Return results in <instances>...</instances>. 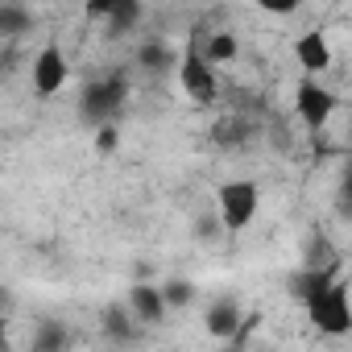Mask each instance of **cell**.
<instances>
[{"label":"cell","instance_id":"1","mask_svg":"<svg viewBox=\"0 0 352 352\" xmlns=\"http://www.w3.org/2000/svg\"><path fill=\"white\" fill-rule=\"evenodd\" d=\"M124 100H129V75H124V71L100 75V79H91V83L79 91V116H83L91 129H104V124H112V116L124 108Z\"/></svg>","mask_w":352,"mask_h":352},{"label":"cell","instance_id":"2","mask_svg":"<svg viewBox=\"0 0 352 352\" xmlns=\"http://www.w3.org/2000/svg\"><path fill=\"white\" fill-rule=\"evenodd\" d=\"M257 199H261V191H257V183H253V179L220 183V191H216L220 228H224V232H241V228H249V224H253V216H257Z\"/></svg>","mask_w":352,"mask_h":352},{"label":"cell","instance_id":"3","mask_svg":"<svg viewBox=\"0 0 352 352\" xmlns=\"http://www.w3.org/2000/svg\"><path fill=\"white\" fill-rule=\"evenodd\" d=\"M302 311L315 323V331H323V336H348L352 331V298H348L344 282H336L323 294H315Z\"/></svg>","mask_w":352,"mask_h":352},{"label":"cell","instance_id":"4","mask_svg":"<svg viewBox=\"0 0 352 352\" xmlns=\"http://www.w3.org/2000/svg\"><path fill=\"white\" fill-rule=\"evenodd\" d=\"M179 83H183V91H187V100H191V104H199V108L216 104V91H220V83H216V67L199 54V38H195V34H191L187 50H183Z\"/></svg>","mask_w":352,"mask_h":352},{"label":"cell","instance_id":"5","mask_svg":"<svg viewBox=\"0 0 352 352\" xmlns=\"http://www.w3.org/2000/svg\"><path fill=\"white\" fill-rule=\"evenodd\" d=\"M67 75H71V67H67L63 46H58V42H46V46L34 54V91H38L42 100H50V96H58V91L67 87Z\"/></svg>","mask_w":352,"mask_h":352},{"label":"cell","instance_id":"6","mask_svg":"<svg viewBox=\"0 0 352 352\" xmlns=\"http://www.w3.org/2000/svg\"><path fill=\"white\" fill-rule=\"evenodd\" d=\"M294 112H298V120H302L311 133H319V129L331 120V112H336V96H331L323 83H315V79H302L298 91H294Z\"/></svg>","mask_w":352,"mask_h":352},{"label":"cell","instance_id":"7","mask_svg":"<svg viewBox=\"0 0 352 352\" xmlns=\"http://www.w3.org/2000/svg\"><path fill=\"white\" fill-rule=\"evenodd\" d=\"M340 282V274H336V261L331 265H298L290 278H286V290H290V298L294 302H311L315 294H323L327 286H336Z\"/></svg>","mask_w":352,"mask_h":352},{"label":"cell","instance_id":"8","mask_svg":"<svg viewBox=\"0 0 352 352\" xmlns=\"http://www.w3.org/2000/svg\"><path fill=\"white\" fill-rule=\"evenodd\" d=\"M129 311L137 315V323H145V327H157L162 319H166V298H162V286H149V282H137L133 290H129Z\"/></svg>","mask_w":352,"mask_h":352},{"label":"cell","instance_id":"9","mask_svg":"<svg viewBox=\"0 0 352 352\" xmlns=\"http://www.w3.org/2000/svg\"><path fill=\"white\" fill-rule=\"evenodd\" d=\"M294 58H298V67H302L307 79H311V75H319V71L331 67V46H327V38H323L319 30H311V34H302V38L294 42Z\"/></svg>","mask_w":352,"mask_h":352},{"label":"cell","instance_id":"10","mask_svg":"<svg viewBox=\"0 0 352 352\" xmlns=\"http://www.w3.org/2000/svg\"><path fill=\"white\" fill-rule=\"evenodd\" d=\"M204 323H208V336H216V340L236 336V331L245 327V323H241V302H236V298H216V302L208 307Z\"/></svg>","mask_w":352,"mask_h":352},{"label":"cell","instance_id":"11","mask_svg":"<svg viewBox=\"0 0 352 352\" xmlns=\"http://www.w3.org/2000/svg\"><path fill=\"white\" fill-rule=\"evenodd\" d=\"M104 331H108V340L120 344V348L137 344V315L129 311V302H112V307H104Z\"/></svg>","mask_w":352,"mask_h":352},{"label":"cell","instance_id":"12","mask_svg":"<svg viewBox=\"0 0 352 352\" xmlns=\"http://www.w3.org/2000/svg\"><path fill=\"white\" fill-rule=\"evenodd\" d=\"M183 58L174 54V46L166 42V38H145L141 46H137V67H145L149 75H162V71H170V67H179Z\"/></svg>","mask_w":352,"mask_h":352},{"label":"cell","instance_id":"13","mask_svg":"<svg viewBox=\"0 0 352 352\" xmlns=\"http://www.w3.org/2000/svg\"><path fill=\"white\" fill-rule=\"evenodd\" d=\"M67 348H71V327H67V323L46 319V323H38V327H34L30 352H67Z\"/></svg>","mask_w":352,"mask_h":352},{"label":"cell","instance_id":"14","mask_svg":"<svg viewBox=\"0 0 352 352\" xmlns=\"http://www.w3.org/2000/svg\"><path fill=\"white\" fill-rule=\"evenodd\" d=\"M236 54H241V42H236V34H212L208 38V50H204V58L212 63V67H224V63H236Z\"/></svg>","mask_w":352,"mask_h":352},{"label":"cell","instance_id":"15","mask_svg":"<svg viewBox=\"0 0 352 352\" xmlns=\"http://www.w3.org/2000/svg\"><path fill=\"white\" fill-rule=\"evenodd\" d=\"M25 30H34V13L25 9V5H0V34L5 38H17V34H25Z\"/></svg>","mask_w":352,"mask_h":352},{"label":"cell","instance_id":"16","mask_svg":"<svg viewBox=\"0 0 352 352\" xmlns=\"http://www.w3.org/2000/svg\"><path fill=\"white\" fill-rule=\"evenodd\" d=\"M141 5L137 0H116V9H112V17H108V38H120V34H129L137 21H141Z\"/></svg>","mask_w":352,"mask_h":352},{"label":"cell","instance_id":"17","mask_svg":"<svg viewBox=\"0 0 352 352\" xmlns=\"http://www.w3.org/2000/svg\"><path fill=\"white\" fill-rule=\"evenodd\" d=\"M162 298H166V307H170V311H183V307H191V302H195V282H187V278H166Z\"/></svg>","mask_w":352,"mask_h":352},{"label":"cell","instance_id":"18","mask_svg":"<svg viewBox=\"0 0 352 352\" xmlns=\"http://www.w3.org/2000/svg\"><path fill=\"white\" fill-rule=\"evenodd\" d=\"M212 133H216V145H245V141H249V124H245V120H232V116L220 120Z\"/></svg>","mask_w":352,"mask_h":352},{"label":"cell","instance_id":"19","mask_svg":"<svg viewBox=\"0 0 352 352\" xmlns=\"http://www.w3.org/2000/svg\"><path fill=\"white\" fill-rule=\"evenodd\" d=\"M340 212H344V216H352V157H348L344 179H340Z\"/></svg>","mask_w":352,"mask_h":352},{"label":"cell","instance_id":"20","mask_svg":"<svg viewBox=\"0 0 352 352\" xmlns=\"http://www.w3.org/2000/svg\"><path fill=\"white\" fill-rule=\"evenodd\" d=\"M116 141H120L116 124H104V129H96V149H100V153H112V149H116Z\"/></svg>","mask_w":352,"mask_h":352},{"label":"cell","instance_id":"21","mask_svg":"<svg viewBox=\"0 0 352 352\" xmlns=\"http://www.w3.org/2000/svg\"><path fill=\"white\" fill-rule=\"evenodd\" d=\"M112 9H116V0H96V5H87V17H112Z\"/></svg>","mask_w":352,"mask_h":352},{"label":"cell","instance_id":"22","mask_svg":"<svg viewBox=\"0 0 352 352\" xmlns=\"http://www.w3.org/2000/svg\"><path fill=\"white\" fill-rule=\"evenodd\" d=\"M348 149H352V124H348Z\"/></svg>","mask_w":352,"mask_h":352}]
</instances>
